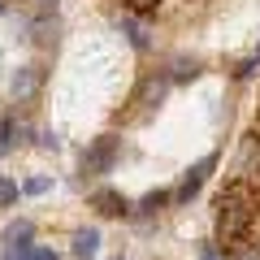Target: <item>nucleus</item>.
<instances>
[{
	"mask_svg": "<svg viewBox=\"0 0 260 260\" xmlns=\"http://www.w3.org/2000/svg\"><path fill=\"white\" fill-rule=\"evenodd\" d=\"M169 78H174V83L200 78V61H195V56H174V61H169Z\"/></svg>",
	"mask_w": 260,
	"mask_h": 260,
	"instance_id": "9b49d317",
	"label": "nucleus"
},
{
	"mask_svg": "<svg viewBox=\"0 0 260 260\" xmlns=\"http://www.w3.org/2000/svg\"><path fill=\"white\" fill-rule=\"evenodd\" d=\"M48 186H52L48 178H26V186H22V191H26V195H44Z\"/></svg>",
	"mask_w": 260,
	"mask_h": 260,
	"instance_id": "dca6fc26",
	"label": "nucleus"
},
{
	"mask_svg": "<svg viewBox=\"0 0 260 260\" xmlns=\"http://www.w3.org/2000/svg\"><path fill=\"white\" fill-rule=\"evenodd\" d=\"M26 135H30L26 121H18V117H0V156H5V152H13L18 143H26Z\"/></svg>",
	"mask_w": 260,
	"mask_h": 260,
	"instance_id": "6e6552de",
	"label": "nucleus"
},
{
	"mask_svg": "<svg viewBox=\"0 0 260 260\" xmlns=\"http://www.w3.org/2000/svg\"><path fill=\"white\" fill-rule=\"evenodd\" d=\"M5 13H9V0H0V18H5Z\"/></svg>",
	"mask_w": 260,
	"mask_h": 260,
	"instance_id": "4be33fe9",
	"label": "nucleus"
},
{
	"mask_svg": "<svg viewBox=\"0 0 260 260\" xmlns=\"http://www.w3.org/2000/svg\"><path fill=\"white\" fill-rule=\"evenodd\" d=\"M117 160H121V139H117V135H100V139H91L83 148L78 169H83L87 178H104V174H113Z\"/></svg>",
	"mask_w": 260,
	"mask_h": 260,
	"instance_id": "f03ea898",
	"label": "nucleus"
},
{
	"mask_svg": "<svg viewBox=\"0 0 260 260\" xmlns=\"http://www.w3.org/2000/svg\"><path fill=\"white\" fill-rule=\"evenodd\" d=\"M5 243H35V221L18 217V221L5 225Z\"/></svg>",
	"mask_w": 260,
	"mask_h": 260,
	"instance_id": "f8f14e48",
	"label": "nucleus"
},
{
	"mask_svg": "<svg viewBox=\"0 0 260 260\" xmlns=\"http://www.w3.org/2000/svg\"><path fill=\"white\" fill-rule=\"evenodd\" d=\"M91 208L100 217H130V200L121 191H113V186H95L91 191Z\"/></svg>",
	"mask_w": 260,
	"mask_h": 260,
	"instance_id": "39448f33",
	"label": "nucleus"
},
{
	"mask_svg": "<svg viewBox=\"0 0 260 260\" xmlns=\"http://www.w3.org/2000/svg\"><path fill=\"white\" fill-rule=\"evenodd\" d=\"M39 83H44V70H39V65H22L18 74H13L9 91H13V100H18V104H26V100H35Z\"/></svg>",
	"mask_w": 260,
	"mask_h": 260,
	"instance_id": "423d86ee",
	"label": "nucleus"
},
{
	"mask_svg": "<svg viewBox=\"0 0 260 260\" xmlns=\"http://www.w3.org/2000/svg\"><path fill=\"white\" fill-rule=\"evenodd\" d=\"M35 260H61L56 251H48V247H35Z\"/></svg>",
	"mask_w": 260,
	"mask_h": 260,
	"instance_id": "412c9836",
	"label": "nucleus"
},
{
	"mask_svg": "<svg viewBox=\"0 0 260 260\" xmlns=\"http://www.w3.org/2000/svg\"><path fill=\"white\" fill-rule=\"evenodd\" d=\"M0 260H35V243H5Z\"/></svg>",
	"mask_w": 260,
	"mask_h": 260,
	"instance_id": "4468645a",
	"label": "nucleus"
},
{
	"mask_svg": "<svg viewBox=\"0 0 260 260\" xmlns=\"http://www.w3.org/2000/svg\"><path fill=\"white\" fill-rule=\"evenodd\" d=\"M213 169H217V152H208V156L195 160V165L182 174V182L174 186V204H191L195 195L204 191V182H208V174H213Z\"/></svg>",
	"mask_w": 260,
	"mask_h": 260,
	"instance_id": "7ed1b4c3",
	"label": "nucleus"
},
{
	"mask_svg": "<svg viewBox=\"0 0 260 260\" xmlns=\"http://www.w3.org/2000/svg\"><path fill=\"white\" fill-rule=\"evenodd\" d=\"M200 260H221V247H217V243H204V247H200Z\"/></svg>",
	"mask_w": 260,
	"mask_h": 260,
	"instance_id": "a211bd4d",
	"label": "nucleus"
},
{
	"mask_svg": "<svg viewBox=\"0 0 260 260\" xmlns=\"http://www.w3.org/2000/svg\"><path fill=\"white\" fill-rule=\"evenodd\" d=\"M174 87V78H169V70H156V74H148L139 83V91H135V104H143V109H156L160 100H165V91Z\"/></svg>",
	"mask_w": 260,
	"mask_h": 260,
	"instance_id": "20e7f679",
	"label": "nucleus"
},
{
	"mask_svg": "<svg viewBox=\"0 0 260 260\" xmlns=\"http://www.w3.org/2000/svg\"><path fill=\"white\" fill-rule=\"evenodd\" d=\"M256 208H260V200H256V191H251V182H230L221 195H217V247L230 256V251H239L243 243H247V230H251V221H256Z\"/></svg>",
	"mask_w": 260,
	"mask_h": 260,
	"instance_id": "f257e3e1",
	"label": "nucleus"
},
{
	"mask_svg": "<svg viewBox=\"0 0 260 260\" xmlns=\"http://www.w3.org/2000/svg\"><path fill=\"white\" fill-rule=\"evenodd\" d=\"M165 204H174V191H152V195H143L139 208H135V221H152Z\"/></svg>",
	"mask_w": 260,
	"mask_h": 260,
	"instance_id": "9d476101",
	"label": "nucleus"
},
{
	"mask_svg": "<svg viewBox=\"0 0 260 260\" xmlns=\"http://www.w3.org/2000/svg\"><path fill=\"white\" fill-rule=\"evenodd\" d=\"M39 148H48V152H56V148H61V139H56L52 130H39Z\"/></svg>",
	"mask_w": 260,
	"mask_h": 260,
	"instance_id": "f3484780",
	"label": "nucleus"
},
{
	"mask_svg": "<svg viewBox=\"0 0 260 260\" xmlns=\"http://www.w3.org/2000/svg\"><path fill=\"white\" fill-rule=\"evenodd\" d=\"M256 143H260V130H256Z\"/></svg>",
	"mask_w": 260,
	"mask_h": 260,
	"instance_id": "5701e85b",
	"label": "nucleus"
},
{
	"mask_svg": "<svg viewBox=\"0 0 260 260\" xmlns=\"http://www.w3.org/2000/svg\"><path fill=\"white\" fill-rule=\"evenodd\" d=\"M117 30L130 39V48H135V52H148V48H152L148 26H143V18H135V13H121V18H117Z\"/></svg>",
	"mask_w": 260,
	"mask_h": 260,
	"instance_id": "0eeeda50",
	"label": "nucleus"
},
{
	"mask_svg": "<svg viewBox=\"0 0 260 260\" xmlns=\"http://www.w3.org/2000/svg\"><path fill=\"white\" fill-rule=\"evenodd\" d=\"M230 260H260V251L256 247H239V251H230Z\"/></svg>",
	"mask_w": 260,
	"mask_h": 260,
	"instance_id": "6ab92c4d",
	"label": "nucleus"
},
{
	"mask_svg": "<svg viewBox=\"0 0 260 260\" xmlns=\"http://www.w3.org/2000/svg\"><path fill=\"white\" fill-rule=\"evenodd\" d=\"M13 204H18V182H9L0 174V208H13Z\"/></svg>",
	"mask_w": 260,
	"mask_h": 260,
	"instance_id": "2eb2a0df",
	"label": "nucleus"
},
{
	"mask_svg": "<svg viewBox=\"0 0 260 260\" xmlns=\"http://www.w3.org/2000/svg\"><path fill=\"white\" fill-rule=\"evenodd\" d=\"M234 74H239V78H251V74H256V56H251V61H243Z\"/></svg>",
	"mask_w": 260,
	"mask_h": 260,
	"instance_id": "aec40b11",
	"label": "nucleus"
},
{
	"mask_svg": "<svg viewBox=\"0 0 260 260\" xmlns=\"http://www.w3.org/2000/svg\"><path fill=\"white\" fill-rule=\"evenodd\" d=\"M70 251H74L78 260H95V251H100V230H95V225H83V230H74V239H70Z\"/></svg>",
	"mask_w": 260,
	"mask_h": 260,
	"instance_id": "1a4fd4ad",
	"label": "nucleus"
},
{
	"mask_svg": "<svg viewBox=\"0 0 260 260\" xmlns=\"http://www.w3.org/2000/svg\"><path fill=\"white\" fill-rule=\"evenodd\" d=\"M30 30H35V44H48V39H56V18H52V13H44V18L30 22Z\"/></svg>",
	"mask_w": 260,
	"mask_h": 260,
	"instance_id": "ddd939ff",
	"label": "nucleus"
}]
</instances>
